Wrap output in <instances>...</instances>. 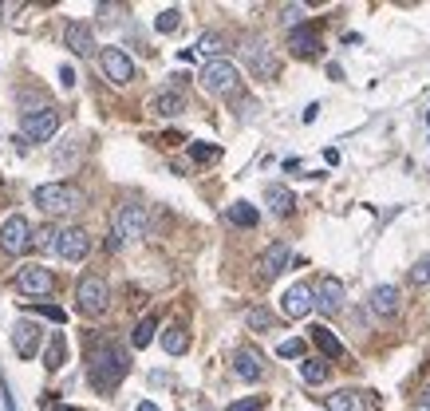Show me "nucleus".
<instances>
[{"label":"nucleus","mask_w":430,"mask_h":411,"mask_svg":"<svg viewBox=\"0 0 430 411\" xmlns=\"http://www.w3.org/2000/svg\"><path fill=\"white\" fill-rule=\"evenodd\" d=\"M130 372V360L118 344H99L91 352V368H87V380H91L95 392H115Z\"/></svg>","instance_id":"f257e3e1"},{"label":"nucleus","mask_w":430,"mask_h":411,"mask_svg":"<svg viewBox=\"0 0 430 411\" xmlns=\"http://www.w3.org/2000/svg\"><path fill=\"white\" fill-rule=\"evenodd\" d=\"M32 202L40 206L43 214H76V210H83L87 198L71 182H43V186L32 190Z\"/></svg>","instance_id":"f03ea898"},{"label":"nucleus","mask_w":430,"mask_h":411,"mask_svg":"<svg viewBox=\"0 0 430 411\" xmlns=\"http://www.w3.org/2000/svg\"><path fill=\"white\" fill-rule=\"evenodd\" d=\"M198 79H202V87L210 95H237L241 91V71H237V64H229V60H210Z\"/></svg>","instance_id":"7ed1b4c3"},{"label":"nucleus","mask_w":430,"mask_h":411,"mask_svg":"<svg viewBox=\"0 0 430 411\" xmlns=\"http://www.w3.org/2000/svg\"><path fill=\"white\" fill-rule=\"evenodd\" d=\"M76 305H79V313H83V317H103V313H107V305H111L107 281H103L99 273H87L83 281H79V289H76Z\"/></svg>","instance_id":"20e7f679"},{"label":"nucleus","mask_w":430,"mask_h":411,"mask_svg":"<svg viewBox=\"0 0 430 411\" xmlns=\"http://www.w3.org/2000/svg\"><path fill=\"white\" fill-rule=\"evenodd\" d=\"M241 56H245V64H249V71H253L257 79H272L280 71L277 56H272V48L265 40H245Z\"/></svg>","instance_id":"39448f33"},{"label":"nucleus","mask_w":430,"mask_h":411,"mask_svg":"<svg viewBox=\"0 0 430 411\" xmlns=\"http://www.w3.org/2000/svg\"><path fill=\"white\" fill-rule=\"evenodd\" d=\"M115 238L118 241H138L146 238V206L127 202L123 210L115 214Z\"/></svg>","instance_id":"423d86ee"},{"label":"nucleus","mask_w":430,"mask_h":411,"mask_svg":"<svg viewBox=\"0 0 430 411\" xmlns=\"http://www.w3.org/2000/svg\"><path fill=\"white\" fill-rule=\"evenodd\" d=\"M32 241H36V238H32V225H28V218H20V214L4 218V225H0V249H4V253H24Z\"/></svg>","instance_id":"0eeeda50"},{"label":"nucleus","mask_w":430,"mask_h":411,"mask_svg":"<svg viewBox=\"0 0 430 411\" xmlns=\"http://www.w3.org/2000/svg\"><path fill=\"white\" fill-rule=\"evenodd\" d=\"M56 253L63 257V261H83V257L91 253V238H87V230H79V225H63V230L56 233Z\"/></svg>","instance_id":"6e6552de"},{"label":"nucleus","mask_w":430,"mask_h":411,"mask_svg":"<svg viewBox=\"0 0 430 411\" xmlns=\"http://www.w3.org/2000/svg\"><path fill=\"white\" fill-rule=\"evenodd\" d=\"M56 131H59V111L56 107H40V111L24 115V138L28 143H48Z\"/></svg>","instance_id":"1a4fd4ad"},{"label":"nucleus","mask_w":430,"mask_h":411,"mask_svg":"<svg viewBox=\"0 0 430 411\" xmlns=\"http://www.w3.org/2000/svg\"><path fill=\"white\" fill-rule=\"evenodd\" d=\"M12 348H16V356H24V360H32L36 352L43 348V328L36 325V320H28V317H20L16 325H12Z\"/></svg>","instance_id":"9d476101"},{"label":"nucleus","mask_w":430,"mask_h":411,"mask_svg":"<svg viewBox=\"0 0 430 411\" xmlns=\"http://www.w3.org/2000/svg\"><path fill=\"white\" fill-rule=\"evenodd\" d=\"M280 308H285V317L304 320L316 308V289H312V285H304V281L300 285H288L285 297H280Z\"/></svg>","instance_id":"9b49d317"},{"label":"nucleus","mask_w":430,"mask_h":411,"mask_svg":"<svg viewBox=\"0 0 430 411\" xmlns=\"http://www.w3.org/2000/svg\"><path fill=\"white\" fill-rule=\"evenodd\" d=\"M99 64H103V71H107V79L118 83V87H127L130 79H135V64H130V56L123 48H103Z\"/></svg>","instance_id":"f8f14e48"},{"label":"nucleus","mask_w":430,"mask_h":411,"mask_svg":"<svg viewBox=\"0 0 430 411\" xmlns=\"http://www.w3.org/2000/svg\"><path fill=\"white\" fill-rule=\"evenodd\" d=\"M16 289L24 293V297H43V293L56 289V281H51V273L43 265H20L16 269Z\"/></svg>","instance_id":"ddd939ff"},{"label":"nucleus","mask_w":430,"mask_h":411,"mask_svg":"<svg viewBox=\"0 0 430 411\" xmlns=\"http://www.w3.org/2000/svg\"><path fill=\"white\" fill-rule=\"evenodd\" d=\"M233 376H237V380H245V384H257V380L265 376V360H261V352H253V348H237V352H233Z\"/></svg>","instance_id":"4468645a"},{"label":"nucleus","mask_w":430,"mask_h":411,"mask_svg":"<svg viewBox=\"0 0 430 411\" xmlns=\"http://www.w3.org/2000/svg\"><path fill=\"white\" fill-rule=\"evenodd\" d=\"M288 261H292V249H288L285 241H272V245L265 249V257H261V277H265V281L280 277L288 269Z\"/></svg>","instance_id":"2eb2a0df"},{"label":"nucleus","mask_w":430,"mask_h":411,"mask_svg":"<svg viewBox=\"0 0 430 411\" xmlns=\"http://www.w3.org/2000/svg\"><path fill=\"white\" fill-rule=\"evenodd\" d=\"M288 48H292V56L308 60V56H316V51H320V32H316L312 24L292 28V32H288Z\"/></svg>","instance_id":"dca6fc26"},{"label":"nucleus","mask_w":430,"mask_h":411,"mask_svg":"<svg viewBox=\"0 0 430 411\" xmlns=\"http://www.w3.org/2000/svg\"><path fill=\"white\" fill-rule=\"evenodd\" d=\"M316 308L320 313H339L344 308V285L336 277H320V285H316Z\"/></svg>","instance_id":"f3484780"},{"label":"nucleus","mask_w":430,"mask_h":411,"mask_svg":"<svg viewBox=\"0 0 430 411\" xmlns=\"http://www.w3.org/2000/svg\"><path fill=\"white\" fill-rule=\"evenodd\" d=\"M265 206H269L277 218H288L296 210V194L288 186H280V182H269V186H265Z\"/></svg>","instance_id":"a211bd4d"},{"label":"nucleus","mask_w":430,"mask_h":411,"mask_svg":"<svg viewBox=\"0 0 430 411\" xmlns=\"http://www.w3.org/2000/svg\"><path fill=\"white\" fill-rule=\"evenodd\" d=\"M372 313L379 320H391L399 313V289L395 285H379V289L372 293Z\"/></svg>","instance_id":"6ab92c4d"},{"label":"nucleus","mask_w":430,"mask_h":411,"mask_svg":"<svg viewBox=\"0 0 430 411\" xmlns=\"http://www.w3.org/2000/svg\"><path fill=\"white\" fill-rule=\"evenodd\" d=\"M63 44L71 48V56H91L95 40H91V28L87 24H68L63 28Z\"/></svg>","instance_id":"aec40b11"},{"label":"nucleus","mask_w":430,"mask_h":411,"mask_svg":"<svg viewBox=\"0 0 430 411\" xmlns=\"http://www.w3.org/2000/svg\"><path fill=\"white\" fill-rule=\"evenodd\" d=\"M150 111H154V115H166V119H174V115L186 111V95H182V91H158V95L150 99Z\"/></svg>","instance_id":"412c9836"},{"label":"nucleus","mask_w":430,"mask_h":411,"mask_svg":"<svg viewBox=\"0 0 430 411\" xmlns=\"http://www.w3.org/2000/svg\"><path fill=\"white\" fill-rule=\"evenodd\" d=\"M63 360H68V336H63V333H51V336H48V352H43V368H48V372H59V368H63Z\"/></svg>","instance_id":"4be33fe9"},{"label":"nucleus","mask_w":430,"mask_h":411,"mask_svg":"<svg viewBox=\"0 0 430 411\" xmlns=\"http://www.w3.org/2000/svg\"><path fill=\"white\" fill-rule=\"evenodd\" d=\"M312 344H316V348L324 352V356H332V360H339V356H344V352H347L344 344H339V336L332 333L328 325H316V328H312Z\"/></svg>","instance_id":"5701e85b"},{"label":"nucleus","mask_w":430,"mask_h":411,"mask_svg":"<svg viewBox=\"0 0 430 411\" xmlns=\"http://www.w3.org/2000/svg\"><path fill=\"white\" fill-rule=\"evenodd\" d=\"M225 218H229L233 225H241V230H253V225L261 222V210H257L253 202H233V206L225 210Z\"/></svg>","instance_id":"b1692460"},{"label":"nucleus","mask_w":430,"mask_h":411,"mask_svg":"<svg viewBox=\"0 0 430 411\" xmlns=\"http://www.w3.org/2000/svg\"><path fill=\"white\" fill-rule=\"evenodd\" d=\"M300 376H304V384H324V380H328V360H320V356H308L300 364Z\"/></svg>","instance_id":"393cba45"},{"label":"nucleus","mask_w":430,"mask_h":411,"mask_svg":"<svg viewBox=\"0 0 430 411\" xmlns=\"http://www.w3.org/2000/svg\"><path fill=\"white\" fill-rule=\"evenodd\" d=\"M162 348H166L170 356H182V352L190 348V336H186V328H178V325H170L166 333H162Z\"/></svg>","instance_id":"a878e982"},{"label":"nucleus","mask_w":430,"mask_h":411,"mask_svg":"<svg viewBox=\"0 0 430 411\" xmlns=\"http://www.w3.org/2000/svg\"><path fill=\"white\" fill-rule=\"evenodd\" d=\"M245 325L253 328V333H269V328L277 325V317H272V313H269L265 305H253L249 313H245Z\"/></svg>","instance_id":"bb28decb"},{"label":"nucleus","mask_w":430,"mask_h":411,"mask_svg":"<svg viewBox=\"0 0 430 411\" xmlns=\"http://www.w3.org/2000/svg\"><path fill=\"white\" fill-rule=\"evenodd\" d=\"M332 411H363V395L352 392V387H344V392L332 395Z\"/></svg>","instance_id":"cd10ccee"},{"label":"nucleus","mask_w":430,"mask_h":411,"mask_svg":"<svg viewBox=\"0 0 430 411\" xmlns=\"http://www.w3.org/2000/svg\"><path fill=\"white\" fill-rule=\"evenodd\" d=\"M154 333H158V317H143V320H138V328H135V336H130L135 348H146V344L154 340Z\"/></svg>","instance_id":"c85d7f7f"},{"label":"nucleus","mask_w":430,"mask_h":411,"mask_svg":"<svg viewBox=\"0 0 430 411\" xmlns=\"http://www.w3.org/2000/svg\"><path fill=\"white\" fill-rule=\"evenodd\" d=\"M198 51H205V56H213V60H221V51H225V36H221V32H205L202 40H198Z\"/></svg>","instance_id":"c756f323"},{"label":"nucleus","mask_w":430,"mask_h":411,"mask_svg":"<svg viewBox=\"0 0 430 411\" xmlns=\"http://www.w3.org/2000/svg\"><path fill=\"white\" fill-rule=\"evenodd\" d=\"M190 158H194V163H217L221 146H213V143H190Z\"/></svg>","instance_id":"7c9ffc66"},{"label":"nucleus","mask_w":430,"mask_h":411,"mask_svg":"<svg viewBox=\"0 0 430 411\" xmlns=\"http://www.w3.org/2000/svg\"><path fill=\"white\" fill-rule=\"evenodd\" d=\"M51 163H56V171H71V166L79 163V151H76V146H56Z\"/></svg>","instance_id":"2f4dec72"},{"label":"nucleus","mask_w":430,"mask_h":411,"mask_svg":"<svg viewBox=\"0 0 430 411\" xmlns=\"http://www.w3.org/2000/svg\"><path fill=\"white\" fill-rule=\"evenodd\" d=\"M178 24H182V9H162L158 20H154L158 32H178Z\"/></svg>","instance_id":"473e14b6"},{"label":"nucleus","mask_w":430,"mask_h":411,"mask_svg":"<svg viewBox=\"0 0 430 411\" xmlns=\"http://www.w3.org/2000/svg\"><path fill=\"white\" fill-rule=\"evenodd\" d=\"M411 281H414V285H430V253H422L419 261H414V269H411Z\"/></svg>","instance_id":"72a5a7b5"},{"label":"nucleus","mask_w":430,"mask_h":411,"mask_svg":"<svg viewBox=\"0 0 430 411\" xmlns=\"http://www.w3.org/2000/svg\"><path fill=\"white\" fill-rule=\"evenodd\" d=\"M32 313H36V317H43V320H56V325L68 320V313H63L59 305H32Z\"/></svg>","instance_id":"f704fd0d"},{"label":"nucleus","mask_w":430,"mask_h":411,"mask_svg":"<svg viewBox=\"0 0 430 411\" xmlns=\"http://www.w3.org/2000/svg\"><path fill=\"white\" fill-rule=\"evenodd\" d=\"M277 356H285V360L304 356V340H300V336H292V340H280V344H277Z\"/></svg>","instance_id":"c9c22d12"},{"label":"nucleus","mask_w":430,"mask_h":411,"mask_svg":"<svg viewBox=\"0 0 430 411\" xmlns=\"http://www.w3.org/2000/svg\"><path fill=\"white\" fill-rule=\"evenodd\" d=\"M261 407H265V403L257 400V395H249V400H237V403H229L225 411H261Z\"/></svg>","instance_id":"e433bc0d"},{"label":"nucleus","mask_w":430,"mask_h":411,"mask_svg":"<svg viewBox=\"0 0 430 411\" xmlns=\"http://www.w3.org/2000/svg\"><path fill=\"white\" fill-rule=\"evenodd\" d=\"M56 233H59V230H40V233H36V245L56 253Z\"/></svg>","instance_id":"4c0bfd02"},{"label":"nucleus","mask_w":430,"mask_h":411,"mask_svg":"<svg viewBox=\"0 0 430 411\" xmlns=\"http://www.w3.org/2000/svg\"><path fill=\"white\" fill-rule=\"evenodd\" d=\"M300 16H304V9H300V4H292V9H285V16H280V20H285V28H300Z\"/></svg>","instance_id":"58836bf2"},{"label":"nucleus","mask_w":430,"mask_h":411,"mask_svg":"<svg viewBox=\"0 0 430 411\" xmlns=\"http://www.w3.org/2000/svg\"><path fill=\"white\" fill-rule=\"evenodd\" d=\"M59 87H63V91H71V87H76V71H71L68 64L59 68Z\"/></svg>","instance_id":"ea45409f"},{"label":"nucleus","mask_w":430,"mask_h":411,"mask_svg":"<svg viewBox=\"0 0 430 411\" xmlns=\"http://www.w3.org/2000/svg\"><path fill=\"white\" fill-rule=\"evenodd\" d=\"M135 411H158V407H154V403H150V400H143V403H138V407H135Z\"/></svg>","instance_id":"a19ab883"},{"label":"nucleus","mask_w":430,"mask_h":411,"mask_svg":"<svg viewBox=\"0 0 430 411\" xmlns=\"http://www.w3.org/2000/svg\"><path fill=\"white\" fill-rule=\"evenodd\" d=\"M422 403H426V407H430V387H426V392H422Z\"/></svg>","instance_id":"79ce46f5"},{"label":"nucleus","mask_w":430,"mask_h":411,"mask_svg":"<svg viewBox=\"0 0 430 411\" xmlns=\"http://www.w3.org/2000/svg\"><path fill=\"white\" fill-rule=\"evenodd\" d=\"M51 411H76V407H51Z\"/></svg>","instance_id":"37998d69"},{"label":"nucleus","mask_w":430,"mask_h":411,"mask_svg":"<svg viewBox=\"0 0 430 411\" xmlns=\"http://www.w3.org/2000/svg\"><path fill=\"white\" fill-rule=\"evenodd\" d=\"M426 123H430V111H426Z\"/></svg>","instance_id":"c03bdc74"}]
</instances>
